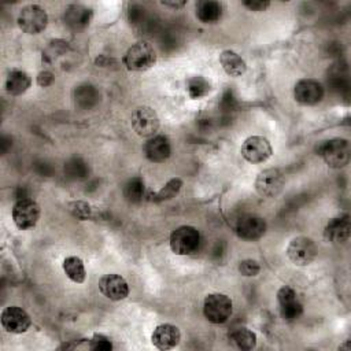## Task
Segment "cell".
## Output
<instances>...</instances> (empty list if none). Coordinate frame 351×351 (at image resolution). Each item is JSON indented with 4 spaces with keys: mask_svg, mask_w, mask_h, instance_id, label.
Masks as SVG:
<instances>
[{
    "mask_svg": "<svg viewBox=\"0 0 351 351\" xmlns=\"http://www.w3.org/2000/svg\"><path fill=\"white\" fill-rule=\"evenodd\" d=\"M211 92V82L203 75H192L186 81V93L193 100H200Z\"/></svg>",
    "mask_w": 351,
    "mask_h": 351,
    "instance_id": "obj_25",
    "label": "cell"
},
{
    "mask_svg": "<svg viewBox=\"0 0 351 351\" xmlns=\"http://www.w3.org/2000/svg\"><path fill=\"white\" fill-rule=\"evenodd\" d=\"M16 23L23 33L38 34L48 25V14L38 4H27L19 10Z\"/></svg>",
    "mask_w": 351,
    "mask_h": 351,
    "instance_id": "obj_5",
    "label": "cell"
},
{
    "mask_svg": "<svg viewBox=\"0 0 351 351\" xmlns=\"http://www.w3.org/2000/svg\"><path fill=\"white\" fill-rule=\"evenodd\" d=\"M229 340L239 350L248 351L256 347V335L245 326H239L232 329L229 332Z\"/></svg>",
    "mask_w": 351,
    "mask_h": 351,
    "instance_id": "obj_23",
    "label": "cell"
},
{
    "mask_svg": "<svg viewBox=\"0 0 351 351\" xmlns=\"http://www.w3.org/2000/svg\"><path fill=\"white\" fill-rule=\"evenodd\" d=\"M99 289L107 299L112 302L123 300L129 295V285L126 280L117 273L104 274L99 280Z\"/></svg>",
    "mask_w": 351,
    "mask_h": 351,
    "instance_id": "obj_15",
    "label": "cell"
},
{
    "mask_svg": "<svg viewBox=\"0 0 351 351\" xmlns=\"http://www.w3.org/2000/svg\"><path fill=\"white\" fill-rule=\"evenodd\" d=\"M351 225L348 215H340L330 218L324 229V237L333 244L344 243L350 239Z\"/></svg>",
    "mask_w": 351,
    "mask_h": 351,
    "instance_id": "obj_18",
    "label": "cell"
},
{
    "mask_svg": "<svg viewBox=\"0 0 351 351\" xmlns=\"http://www.w3.org/2000/svg\"><path fill=\"white\" fill-rule=\"evenodd\" d=\"M170 250L176 255H191L200 244V233L195 226L181 225L170 233Z\"/></svg>",
    "mask_w": 351,
    "mask_h": 351,
    "instance_id": "obj_4",
    "label": "cell"
},
{
    "mask_svg": "<svg viewBox=\"0 0 351 351\" xmlns=\"http://www.w3.org/2000/svg\"><path fill=\"white\" fill-rule=\"evenodd\" d=\"M151 340L158 350H170L180 343L181 332L173 324H160L154 329Z\"/></svg>",
    "mask_w": 351,
    "mask_h": 351,
    "instance_id": "obj_17",
    "label": "cell"
},
{
    "mask_svg": "<svg viewBox=\"0 0 351 351\" xmlns=\"http://www.w3.org/2000/svg\"><path fill=\"white\" fill-rule=\"evenodd\" d=\"M222 15V4L215 0H202L196 4V18L203 23H215Z\"/></svg>",
    "mask_w": 351,
    "mask_h": 351,
    "instance_id": "obj_22",
    "label": "cell"
},
{
    "mask_svg": "<svg viewBox=\"0 0 351 351\" xmlns=\"http://www.w3.org/2000/svg\"><path fill=\"white\" fill-rule=\"evenodd\" d=\"M0 322L5 332L19 335V333H25L30 328L32 318L22 307L7 306L1 311Z\"/></svg>",
    "mask_w": 351,
    "mask_h": 351,
    "instance_id": "obj_11",
    "label": "cell"
},
{
    "mask_svg": "<svg viewBox=\"0 0 351 351\" xmlns=\"http://www.w3.org/2000/svg\"><path fill=\"white\" fill-rule=\"evenodd\" d=\"M284 184H285V178L281 170L276 167H270L258 173L254 186L258 195H261L262 197L273 199L280 195V192L284 188Z\"/></svg>",
    "mask_w": 351,
    "mask_h": 351,
    "instance_id": "obj_8",
    "label": "cell"
},
{
    "mask_svg": "<svg viewBox=\"0 0 351 351\" xmlns=\"http://www.w3.org/2000/svg\"><path fill=\"white\" fill-rule=\"evenodd\" d=\"M233 313L232 299L221 292L208 293L203 302V314L211 324L219 325L226 322Z\"/></svg>",
    "mask_w": 351,
    "mask_h": 351,
    "instance_id": "obj_3",
    "label": "cell"
},
{
    "mask_svg": "<svg viewBox=\"0 0 351 351\" xmlns=\"http://www.w3.org/2000/svg\"><path fill=\"white\" fill-rule=\"evenodd\" d=\"M241 156L252 163H263L273 155V148L270 141L263 136H250L247 137L240 148Z\"/></svg>",
    "mask_w": 351,
    "mask_h": 351,
    "instance_id": "obj_10",
    "label": "cell"
},
{
    "mask_svg": "<svg viewBox=\"0 0 351 351\" xmlns=\"http://www.w3.org/2000/svg\"><path fill=\"white\" fill-rule=\"evenodd\" d=\"M69 49V45L66 41L63 40H53L48 48L43 52V62H47V63H51L53 62V59H56L58 56L60 55H64Z\"/></svg>",
    "mask_w": 351,
    "mask_h": 351,
    "instance_id": "obj_29",
    "label": "cell"
},
{
    "mask_svg": "<svg viewBox=\"0 0 351 351\" xmlns=\"http://www.w3.org/2000/svg\"><path fill=\"white\" fill-rule=\"evenodd\" d=\"M219 63L229 77H241L247 71L245 60L233 49H223L219 53Z\"/></svg>",
    "mask_w": 351,
    "mask_h": 351,
    "instance_id": "obj_20",
    "label": "cell"
},
{
    "mask_svg": "<svg viewBox=\"0 0 351 351\" xmlns=\"http://www.w3.org/2000/svg\"><path fill=\"white\" fill-rule=\"evenodd\" d=\"M67 210L73 217L81 221H88L95 218V208L88 202H84V200H73L67 203Z\"/></svg>",
    "mask_w": 351,
    "mask_h": 351,
    "instance_id": "obj_28",
    "label": "cell"
},
{
    "mask_svg": "<svg viewBox=\"0 0 351 351\" xmlns=\"http://www.w3.org/2000/svg\"><path fill=\"white\" fill-rule=\"evenodd\" d=\"M318 254V248L313 239L307 236L293 237L287 247V256L296 266L310 265Z\"/></svg>",
    "mask_w": 351,
    "mask_h": 351,
    "instance_id": "obj_7",
    "label": "cell"
},
{
    "mask_svg": "<svg viewBox=\"0 0 351 351\" xmlns=\"http://www.w3.org/2000/svg\"><path fill=\"white\" fill-rule=\"evenodd\" d=\"M144 154L145 158L154 163L166 162L171 155L170 140L163 134L149 137L144 144Z\"/></svg>",
    "mask_w": 351,
    "mask_h": 351,
    "instance_id": "obj_16",
    "label": "cell"
},
{
    "mask_svg": "<svg viewBox=\"0 0 351 351\" xmlns=\"http://www.w3.org/2000/svg\"><path fill=\"white\" fill-rule=\"evenodd\" d=\"M53 80H55L53 74H52L51 71H48V70H44V71H41V73L37 74V84H38L40 86H43V88L49 86V85L53 82Z\"/></svg>",
    "mask_w": 351,
    "mask_h": 351,
    "instance_id": "obj_33",
    "label": "cell"
},
{
    "mask_svg": "<svg viewBox=\"0 0 351 351\" xmlns=\"http://www.w3.org/2000/svg\"><path fill=\"white\" fill-rule=\"evenodd\" d=\"M130 123L137 136L149 138L156 134L160 128V119L156 111L149 106L137 107L130 117Z\"/></svg>",
    "mask_w": 351,
    "mask_h": 351,
    "instance_id": "obj_6",
    "label": "cell"
},
{
    "mask_svg": "<svg viewBox=\"0 0 351 351\" xmlns=\"http://www.w3.org/2000/svg\"><path fill=\"white\" fill-rule=\"evenodd\" d=\"M266 221L256 214H244L237 218L234 225V232L243 240L254 241L261 239L266 232Z\"/></svg>",
    "mask_w": 351,
    "mask_h": 351,
    "instance_id": "obj_13",
    "label": "cell"
},
{
    "mask_svg": "<svg viewBox=\"0 0 351 351\" xmlns=\"http://www.w3.org/2000/svg\"><path fill=\"white\" fill-rule=\"evenodd\" d=\"M243 5L247 7L250 11L261 12V11H266L270 7V1H266V0H244Z\"/></svg>",
    "mask_w": 351,
    "mask_h": 351,
    "instance_id": "obj_32",
    "label": "cell"
},
{
    "mask_svg": "<svg viewBox=\"0 0 351 351\" xmlns=\"http://www.w3.org/2000/svg\"><path fill=\"white\" fill-rule=\"evenodd\" d=\"M145 195V185L141 177L130 178L123 186V196L130 203H140Z\"/></svg>",
    "mask_w": 351,
    "mask_h": 351,
    "instance_id": "obj_26",
    "label": "cell"
},
{
    "mask_svg": "<svg viewBox=\"0 0 351 351\" xmlns=\"http://www.w3.org/2000/svg\"><path fill=\"white\" fill-rule=\"evenodd\" d=\"M317 155L330 169H343L350 162V143L346 138L335 137L318 144Z\"/></svg>",
    "mask_w": 351,
    "mask_h": 351,
    "instance_id": "obj_1",
    "label": "cell"
},
{
    "mask_svg": "<svg viewBox=\"0 0 351 351\" xmlns=\"http://www.w3.org/2000/svg\"><path fill=\"white\" fill-rule=\"evenodd\" d=\"M40 214L38 203L29 197H22L12 206V221L21 230L34 228L40 219Z\"/></svg>",
    "mask_w": 351,
    "mask_h": 351,
    "instance_id": "obj_9",
    "label": "cell"
},
{
    "mask_svg": "<svg viewBox=\"0 0 351 351\" xmlns=\"http://www.w3.org/2000/svg\"><path fill=\"white\" fill-rule=\"evenodd\" d=\"M63 271L66 273V276L77 284H82L86 278V270L84 266V262L81 258L78 256H67L64 258L63 263H62Z\"/></svg>",
    "mask_w": 351,
    "mask_h": 351,
    "instance_id": "obj_24",
    "label": "cell"
},
{
    "mask_svg": "<svg viewBox=\"0 0 351 351\" xmlns=\"http://www.w3.org/2000/svg\"><path fill=\"white\" fill-rule=\"evenodd\" d=\"M277 302L281 317L285 321H296L303 313V304L298 299V293L292 287L284 285L277 291Z\"/></svg>",
    "mask_w": 351,
    "mask_h": 351,
    "instance_id": "obj_14",
    "label": "cell"
},
{
    "mask_svg": "<svg viewBox=\"0 0 351 351\" xmlns=\"http://www.w3.org/2000/svg\"><path fill=\"white\" fill-rule=\"evenodd\" d=\"M32 86V77L21 69H12L5 78V90L12 96L23 95Z\"/></svg>",
    "mask_w": 351,
    "mask_h": 351,
    "instance_id": "obj_21",
    "label": "cell"
},
{
    "mask_svg": "<svg viewBox=\"0 0 351 351\" xmlns=\"http://www.w3.org/2000/svg\"><path fill=\"white\" fill-rule=\"evenodd\" d=\"M160 4L162 5H165V7H170V8H173V10H178V8H182L185 4H186V1H184V0H170V1H160Z\"/></svg>",
    "mask_w": 351,
    "mask_h": 351,
    "instance_id": "obj_34",
    "label": "cell"
},
{
    "mask_svg": "<svg viewBox=\"0 0 351 351\" xmlns=\"http://www.w3.org/2000/svg\"><path fill=\"white\" fill-rule=\"evenodd\" d=\"M324 86L318 80L302 78L293 86V97L302 106H314L324 97Z\"/></svg>",
    "mask_w": 351,
    "mask_h": 351,
    "instance_id": "obj_12",
    "label": "cell"
},
{
    "mask_svg": "<svg viewBox=\"0 0 351 351\" xmlns=\"http://www.w3.org/2000/svg\"><path fill=\"white\" fill-rule=\"evenodd\" d=\"M122 63L129 71H145L156 63V52L148 41H137L126 49Z\"/></svg>",
    "mask_w": 351,
    "mask_h": 351,
    "instance_id": "obj_2",
    "label": "cell"
},
{
    "mask_svg": "<svg viewBox=\"0 0 351 351\" xmlns=\"http://www.w3.org/2000/svg\"><path fill=\"white\" fill-rule=\"evenodd\" d=\"M92 19V10L82 4H71L64 10V23L71 29H84Z\"/></svg>",
    "mask_w": 351,
    "mask_h": 351,
    "instance_id": "obj_19",
    "label": "cell"
},
{
    "mask_svg": "<svg viewBox=\"0 0 351 351\" xmlns=\"http://www.w3.org/2000/svg\"><path fill=\"white\" fill-rule=\"evenodd\" d=\"M88 348L95 351H108V350H112V343L110 337H107L106 335L95 333L88 341Z\"/></svg>",
    "mask_w": 351,
    "mask_h": 351,
    "instance_id": "obj_30",
    "label": "cell"
},
{
    "mask_svg": "<svg viewBox=\"0 0 351 351\" xmlns=\"http://www.w3.org/2000/svg\"><path fill=\"white\" fill-rule=\"evenodd\" d=\"M184 182L180 177H174V178H170L155 195H154V202L155 203H162V202H167V200H171L173 197H176L181 188H182Z\"/></svg>",
    "mask_w": 351,
    "mask_h": 351,
    "instance_id": "obj_27",
    "label": "cell"
},
{
    "mask_svg": "<svg viewBox=\"0 0 351 351\" xmlns=\"http://www.w3.org/2000/svg\"><path fill=\"white\" fill-rule=\"evenodd\" d=\"M239 271L245 277H254L258 276L261 271V265L255 259H243L239 263Z\"/></svg>",
    "mask_w": 351,
    "mask_h": 351,
    "instance_id": "obj_31",
    "label": "cell"
}]
</instances>
